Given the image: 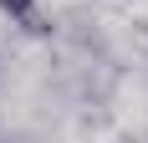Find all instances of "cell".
I'll return each mask as SVG.
<instances>
[{
	"mask_svg": "<svg viewBox=\"0 0 148 143\" xmlns=\"http://www.w3.org/2000/svg\"><path fill=\"white\" fill-rule=\"evenodd\" d=\"M0 15H10L15 26H26V31H46L41 5H36V0H0Z\"/></svg>",
	"mask_w": 148,
	"mask_h": 143,
	"instance_id": "cell-1",
	"label": "cell"
}]
</instances>
